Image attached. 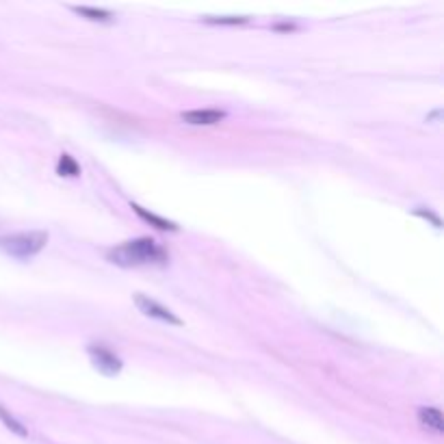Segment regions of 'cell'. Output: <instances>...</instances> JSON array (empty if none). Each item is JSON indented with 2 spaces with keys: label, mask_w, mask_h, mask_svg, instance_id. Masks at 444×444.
<instances>
[{
  "label": "cell",
  "mask_w": 444,
  "mask_h": 444,
  "mask_svg": "<svg viewBox=\"0 0 444 444\" xmlns=\"http://www.w3.org/2000/svg\"><path fill=\"white\" fill-rule=\"evenodd\" d=\"M0 423H3L11 433H16V435H20V438H26L28 435V429L9 412V410H5L3 406H0Z\"/></svg>",
  "instance_id": "9c48e42d"
},
{
  "label": "cell",
  "mask_w": 444,
  "mask_h": 444,
  "mask_svg": "<svg viewBox=\"0 0 444 444\" xmlns=\"http://www.w3.org/2000/svg\"><path fill=\"white\" fill-rule=\"evenodd\" d=\"M132 299H135V305L141 310V313H144L146 317L156 319V321H163V323H167V325H175V327H180V325H183V319H180V317H175L169 308L161 305V303H158V301H154L152 297L137 293V295L132 297Z\"/></svg>",
  "instance_id": "277c9868"
},
{
  "label": "cell",
  "mask_w": 444,
  "mask_h": 444,
  "mask_svg": "<svg viewBox=\"0 0 444 444\" xmlns=\"http://www.w3.org/2000/svg\"><path fill=\"white\" fill-rule=\"evenodd\" d=\"M74 13L92 20V22H102V24H109L113 22V13L107 11V9H98V7H72Z\"/></svg>",
  "instance_id": "ba28073f"
},
{
  "label": "cell",
  "mask_w": 444,
  "mask_h": 444,
  "mask_svg": "<svg viewBox=\"0 0 444 444\" xmlns=\"http://www.w3.org/2000/svg\"><path fill=\"white\" fill-rule=\"evenodd\" d=\"M226 117H228V113L219 111V109H195V111H185L180 115V119L191 126H212V124L224 121Z\"/></svg>",
  "instance_id": "5b68a950"
},
{
  "label": "cell",
  "mask_w": 444,
  "mask_h": 444,
  "mask_svg": "<svg viewBox=\"0 0 444 444\" xmlns=\"http://www.w3.org/2000/svg\"><path fill=\"white\" fill-rule=\"evenodd\" d=\"M440 115H442V111L438 109V111H433L431 115H427V119H440Z\"/></svg>",
  "instance_id": "5bb4252c"
},
{
  "label": "cell",
  "mask_w": 444,
  "mask_h": 444,
  "mask_svg": "<svg viewBox=\"0 0 444 444\" xmlns=\"http://www.w3.org/2000/svg\"><path fill=\"white\" fill-rule=\"evenodd\" d=\"M206 24H221V26H237V24H247L249 18H234V16H226V18H204Z\"/></svg>",
  "instance_id": "8fae6325"
},
{
  "label": "cell",
  "mask_w": 444,
  "mask_h": 444,
  "mask_svg": "<svg viewBox=\"0 0 444 444\" xmlns=\"http://www.w3.org/2000/svg\"><path fill=\"white\" fill-rule=\"evenodd\" d=\"M87 353L89 358H92V364L107 377H115L119 375V371L124 369V362L117 353H113L109 347L104 345H87Z\"/></svg>",
  "instance_id": "3957f363"
},
{
  "label": "cell",
  "mask_w": 444,
  "mask_h": 444,
  "mask_svg": "<svg viewBox=\"0 0 444 444\" xmlns=\"http://www.w3.org/2000/svg\"><path fill=\"white\" fill-rule=\"evenodd\" d=\"M271 28L278 31V33H293V31H297V24H293V22H276Z\"/></svg>",
  "instance_id": "4fadbf2b"
},
{
  "label": "cell",
  "mask_w": 444,
  "mask_h": 444,
  "mask_svg": "<svg viewBox=\"0 0 444 444\" xmlns=\"http://www.w3.org/2000/svg\"><path fill=\"white\" fill-rule=\"evenodd\" d=\"M48 243V232L33 230V232H18L0 239V249L18 260H31L37 256Z\"/></svg>",
  "instance_id": "7a4b0ae2"
},
{
  "label": "cell",
  "mask_w": 444,
  "mask_h": 444,
  "mask_svg": "<svg viewBox=\"0 0 444 444\" xmlns=\"http://www.w3.org/2000/svg\"><path fill=\"white\" fill-rule=\"evenodd\" d=\"M418 423L423 425V429L442 435L444 433V423H442V412L438 408H421L418 410Z\"/></svg>",
  "instance_id": "8992f818"
},
{
  "label": "cell",
  "mask_w": 444,
  "mask_h": 444,
  "mask_svg": "<svg viewBox=\"0 0 444 444\" xmlns=\"http://www.w3.org/2000/svg\"><path fill=\"white\" fill-rule=\"evenodd\" d=\"M57 173H59V175H67V178H78V175H80V167H78V163L74 161V156L61 154V156H59V163H57Z\"/></svg>",
  "instance_id": "30bf717a"
},
{
  "label": "cell",
  "mask_w": 444,
  "mask_h": 444,
  "mask_svg": "<svg viewBox=\"0 0 444 444\" xmlns=\"http://www.w3.org/2000/svg\"><path fill=\"white\" fill-rule=\"evenodd\" d=\"M132 210H135L144 221H148L150 226H154L156 230H165V232H178L180 228H178L173 221H169V219H163V217H158V215H154V212H150V210H146V208H141L139 204H132Z\"/></svg>",
  "instance_id": "52a82bcc"
},
{
  "label": "cell",
  "mask_w": 444,
  "mask_h": 444,
  "mask_svg": "<svg viewBox=\"0 0 444 444\" xmlns=\"http://www.w3.org/2000/svg\"><path fill=\"white\" fill-rule=\"evenodd\" d=\"M414 215H416V217H423V219H427V221H431V226H433V228H438V230L442 228V221H440V217H438L435 212H431L429 208H427V210H425V208H416V210H414Z\"/></svg>",
  "instance_id": "7c38bea8"
},
{
  "label": "cell",
  "mask_w": 444,
  "mask_h": 444,
  "mask_svg": "<svg viewBox=\"0 0 444 444\" xmlns=\"http://www.w3.org/2000/svg\"><path fill=\"white\" fill-rule=\"evenodd\" d=\"M169 254L150 237H141L135 241H126L113 249H109L107 260L117 266H144V264H165Z\"/></svg>",
  "instance_id": "6da1fadb"
}]
</instances>
